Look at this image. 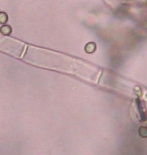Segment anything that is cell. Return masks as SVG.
Wrapping results in <instances>:
<instances>
[{"mask_svg":"<svg viewBox=\"0 0 147 155\" xmlns=\"http://www.w3.org/2000/svg\"><path fill=\"white\" fill-rule=\"evenodd\" d=\"M0 32L4 36H9L12 32V28L9 25H3L0 28Z\"/></svg>","mask_w":147,"mask_h":155,"instance_id":"6da1fadb","label":"cell"},{"mask_svg":"<svg viewBox=\"0 0 147 155\" xmlns=\"http://www.w3.org/2000/svg\"><path fill=\"white\" fill-rule=\"evenodd\" d=\"M8 21V16L5 12H0V24L5 25Z\"/></svg>","mask_w":147,"mask_h":155,"instance_id":"7a4b0ae2","label":"cell"}]
</instances>
